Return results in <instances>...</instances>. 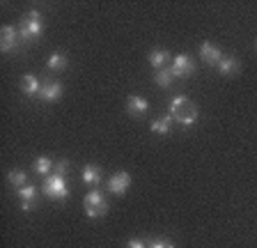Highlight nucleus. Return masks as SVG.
<instances>
[{"mask_svg": "<svg viewBox=\"0 0 257 248\" xmlns=\"http://www.w3.org/2000/svg\"><path fill=\"white\" fill-rule=\"evenodd\" d=\"M126 110L134 117H143L147 110H150V101L145 97H140V94H131V97L126 99Z\"/></svg>", "mask_w": 257, "mask_h": 248, "instance_id": "nucleus-10", "label": "nucleus"}, {"mask_svg": "<svg viewBox=\"0 0 257 248\" xmlns=\"http://www.w3.org/2000/svg\"><path fill=\"white\" fill-rule=\"evenodd\" d=\"M83 207H85V214L90 216V218H101L108 211V200L101 191L92 189L90 193L85 195V200H83Z\"/></svg>", "mask_w": 257, "mask_h": 248, "instance_id": "nucleus-3", "label": "nucleus"}, {"mask_svg": "<svg viewBox=\"0 0 257 248\" xmlns=\"http://www.w3.org/2000/svg\"><path fill=\"white\" fill-rule=\"evenodd\" d=\"M126 248H147V243H145L143 239H131V241L126 243Z\"/></svg>", "mask_w": 257, "mask_h": 248, "instance_id": "nucleus-23", "label": "nucleus"}, {"mask_svg": "<svg viewBox=\"0 0 257 248\" xmlns=\"http://www.w3.org/2000/svg\"><path fill=\"white\" fill-rule=\"evenodd\" d=\"M7 182H10L12 186H16V191H19L21 186H26L28 175L23 173V170H10V175H7Z\"/></svg>", "mask_w": 257, "mask_h": 248, "instance_id": "nucleus-20", "label": "nucleus"}, {"mask_svg": "<svg viewBox=\"0 0 257 248\" xmlns=\"http://www.w3.org/2000/svg\"><path fill=\"white\" fill-rule=\"evenodd\" d=\"M241 69V62L234 58V55H223V60H220V65H218V71L223 76H232L236 74V71Z\"/></svg>", "mask_w": 257, "mask_h": 248, "instance_id": "nucleus-13", "label": "nucleus"}, {"mask_svg": "<svg viewBox=\"0 0 257 248\" xmlns=\"http://www.w3.org/2000/svg\"><path fill=\"white\" fill-rule=\"evenodd\" d=\"M19 35H21V42L30 44L35 39H39L44 35V19L39 10H30L21 17V26H19Z\"/></svg>", "mask_w": 257, "mask_h": 248, "instance_id": "nucleus-2", "label": "nucleus"}, {"mask_svg": "<svg viewBox=\"0 0 257 248\" xmlns=\"http://www.w3.org/2000/svg\"><path fill=\"white\" fill-rule=\"evenodd\" d=\"M53 166H55V163L51 161V159H48V157H39L37 161L32 163V170H35V173H37V175H46V177H48V173L53 170Z\"/></svg>", "mask_w": 257, "mask_h": 248, "instance_id": "nucleus-18", "label": "nucleus"}, {"mask_svg": "<svg viewBox=\"0 0 257 248\" xmlns=\"http://www.w3.org/2000/svg\"><path fill=\"white\" fill-rule=\"evenodd\" d=\"M168 62H172V58H170V53H168V51L156 49V51H152V53H150V65L154 67L156 71H159V69H166Z\"/></svg>", "mask_w": 257, "mask_h": 248, "instance_id": "nucleus-14", "label": "nucleus"}, {"mask_svg": "<svg viewBox=\"0 0 257 248\" xmlns=\"http://www.w3.org/2000/svg\"><path fill=\"white\" fill-rule=\"evenodd\" d=\"M147 248H175V243L166 241V239H154V241L147 243Z\"/></svg>", "mask_w": 257, "mask_h": 248, "instance_id": "nucleus-22", "label": "nucleus"}, {"mask_svg": "<svg viewBox=\"0 0 257 248\" xmlns=\"http://www.w3.org/2000/svg\"><path fill=\"white\" fill-rule=\"evenodd\" d=\"M19 44H21L19 28L3 26V30H0V51H3V53H12V51H16V46H19Z\"/></svg>", "mask_w": 257, "mask_h": 248, "instance_id": "nucleus-6", "label": "nucleus"}, {"mask_svg": "<svg viewBox=\"0 0 257 248\" xmlns=\"http://www.w3.org/2000/svg\"><path fill=\"white\" fill-rule=\"evenodd\" d=\"M200 55H202L204 65H211V67H218L220 60H223V53H220L218 46H214L211 42H204L202 46H200Z\"/></svg>", "mask_w": 257, "mask_h": 248, "instance_id": "nucleus-9", "label": "nucleus"}, {"mask_svg": "<svg viewBox=\"0 0 257 248\" xmlns=\"http://www.w3.org/2000/svg\"><path fill=\"white\" fill-rule=\"evenodd\" d=\"M154 81H156V85H159V87H170L172 81H175V76H172L170 67H166V69H159V71H156V74H154Z\"/></svg>", "mask_w": 257, "mask_h": 248, "instance_id": "nucleus-17", "label": "nucleus"}, {"mask_svg": "<svg viewBox=\"0 0 257 248\" xmlns=\"http://www.w3.org/2000/svg\"><path fill=\"white\" fill-rule=\"evenodd\" d=\"M128 186H131V175H128L126 170H119V173H115L108 179V191H110L112 195H124Z\"/></svg>", "mask_w": 257, "mask_h": 248, "instance_id": "nucleus-7", "label": "nucleus"}, {"mask_svg": "<svg viewBox=\"0 0 257 248\" xmlns=\"http://www.w3.org/2000/svg\"><path fill=\"white\" fill-rule=\"evenodd\" d=\"M37 202H21V211H32Z\"/></svg>", "mask_w": 257, "mask_h": 248, "instance_id": "nucleus-24", "label": "nucleus"}, {"mask_svg": "<svg viewBox=\"0 0 257 248\" xmlns=\"http://www.w3.org/2000/svg\"><path fill=\"white\" fill-rule=\"evenodd\" d=\"M62 97V83L60 81H46L42 83V92H39V99L46 103H53V101H60Z\"/></svg>", "mask_w": 257, "mask_h": 248, "instance_id": "nucleus-8", "label": "nucleus"}, {"mask_svg": "<svg viewBox=\"0 0 257 248\" xmlns=\"http://www.w3.org/2000/svg\"><path fill=\"white\" fill-rule=\"evenodd\" d=\"M42 193L51 200H67L69 195V189H67V182L64 177H58V175H48L44 177V184H42Z\"/></svg>", "mask_w": 257, "mask_h": 248, "instance_id": "nucleus-4", "label": "nucleus"}, {"mask_svg": "<svg viewBox=\"0 0 257 248\" xmlns=\"http://www.w3.org/2000/svg\"><path fill=\"white\" fill-rule=\"evenodd\" d=\"M67 170H69V161H67V159H60V161L53 166V175H58V177H64Z\"/></svg>", "mask_w": 257, "mask_h": 248, "instance_id": "nucleus-21", "label": "nucleus"}, {"mask_svg": "<svg viewBox=\"0 0 257 248\" xmlns=\"http://www.w3.org/2000/svg\"><path fill=\"white\" fill-rule=\"evenodd\" d=\"M21 90L26 97H39V92H42V83L35 74H26L21 78Z\"/></svg>", "mask_w": 257, "mask_h": 248, "instance_id": "nucleus-11", "label": "nucleus"}, {"mask_svg": "<svg viewBox=\"0 0 257 248\" xmlns=\"http://www.w3.org/2000/svg\"><path fill=\"white\" fill-rule=\"evenodd\" d=\"M46 67H48V71H64L67 69V55L64 53H53L51 58H48Z\"/></svg>", "mask_w": 257, "mask_h": 248, "instance_id": "nucleus-16", "label": "nucleus"}, {"mask_svg": "<svg viewBox=\"0 0 257 248\" xmlns=\"http://www.w3.org/2000/svg\"><path fill=\"white\" fill-rule=\"evenodd\" d=\"M170 71L175 78H188V76L195 74V62H193L191 55L186 53H179L172 58V65H170Z\"/></svg>", "mask_w": 257, "mask_h": 248, "instance_id": "nucleus-5", "label": "nucleus"}, {"mask_svg": "<svg viewBox=\"0 0 257 248\" xmlns=\"http://www.w3.org/2000/svg\"><path fill=\"white\" fill-rule=\"evenodd\" d=\"M170 115L182 127H193V124L198 122V106L188 97H184V94H177L170 101Z\"/></svg>", "mask_w": 257, "mask_h": 248, "instance_id": "nucleus-1", "label": "nucleus"}, {"mask_svg": "<svg viewBox=\"0 0 257 248\" xmlns=\"http://www.w3.org/2000/svg\"><path fill=\"white\" fill-rule=\"evenodd\" d=\"M172 122H175V119H172V115H161L159 119H154V122H152V131H154V134H170L172 131Z\"/></svg>", "mask_w": 257, "mask_h": 248, "instance_id": "nucleus-15", "label": "nucleus"}, {"mask_svg": "<svg viewBox=\"0 0 257 248\" xmlns=\"http://www.w3.org/2000/svg\"><path fill=\"white\" fill-rule=\"evenodd\" d=\"M19 200L21 202H37V186H32V184H26L19 189Z\"/></svg>", "mask_w": 257, "mask_h": 248, "instance_id": "nucleus-19", "label": "nucleus"}, {"mask_svg": "<svg viewBox=\"0 0 257 248\" xmlns=\"http://www.w3.org/2000/svg\"><path fill=\"white\" fill-rule=\"evenodd\" d=\"M80 179H83L87 186H96V184L101 182V168L87 163V166L80 170Z\"/></svg>", "mask_w": 257, "mask_h": 248, "instance_id": "nucleus-12", "label": "nucleus"}]
</instances>
